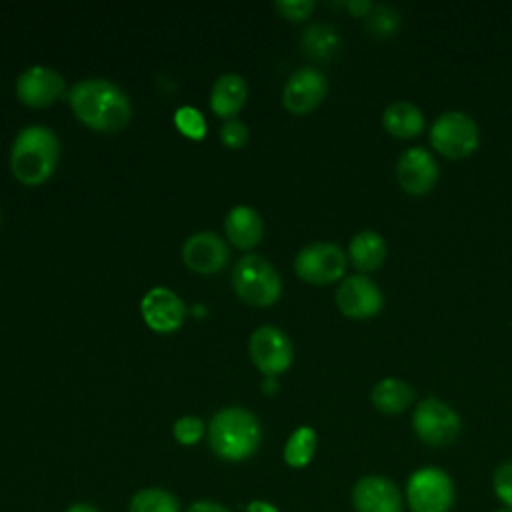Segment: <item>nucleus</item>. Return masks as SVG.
<instances>
[{
    "instance_id": "obj_1",
    "label": "nucleus",
    "mask_w": 512,
    "mask_h": 512,
    "mask_svg": "<svg viewBox=\"0 0 512 512\" xmlns=\"http://www.w3.org/2000/svg\"><path fill=\"white\" fill-rule=\"evenodd\" d=\"M68 102L80 122L96 132H120L132 116L128 94L106 78H84L68 92Z\"/></svg>"
},
{
    "instance_id": "obj_2",
    "label": "nucleus",
    "mask_w": 512,
    "mask_h": 512,
    "mask_svg": "<svg viewBox=\"0 0 512 512\" xmlns=\"http://www.w3.org/2000/svg\"><path fill=\"white\" fill-rule=\"evenodd\" d=\"M210 450L226 462H244L256 454L262 442V426L254 412L242 406L220 408L208 428Z\"/></svg>"
},
{
    "instance_id": "obj_3",
    "label": "nucleus",
    "mask_w": 512,
    "mask_h": 512,
    "mask_svg": "<svg viewBox=\"0 0 512 512\" xmlns=\"http://www.w3.org/2000/svg\"><path fill=\"white\" fill-rule=\"evenodd\" d=\"M60 156L58 136L44 124L24 126L10 148V170L22 184L46 182L56 170Z\"/></svg>"
},
{
    "instance_id": "obj_4",
    "label": "nucleus",
    "mask_w": 512,
    "mask_h": 512,
    "mask_svg": "<svg viewBox=\"0 0 512 512\" xmlns=\"http://www.w3.org/2000/svg\"><path fill=\"white\" fill-rule=\"evenodd\" d=\"M232 286L236 294L252 306H270L282 294V280L276 268L262 256L248 252L232 268Z\"/></svg>"
},
{
    "instance_id": "obj_5",
    "label": "nucleus",
    "mask_w": 512,
    "mask_h": 512,
    "mask_svg": "<svg viewBox=\"0 0 512 512\" xmlns=\"http://www.w3.org/2000/svg\"><path fill=\"white\" fill-rule=\"evenodd\" d=\"M430 144L438 154L450 160L466 158L480 144L478 124L466 112L446 110L432 122Z\"/></svg>"
},
{
    "instance_id": "obj_6",
    "label": "nucleus",
    "mask_w": 512,
    "mask_h": 512,
    "mask_svg": "<svg viewBox=\"0 0 512 512\" xmlns=\"http://www.w3.org/2000/svg\"><path fill=\"white\" fill-rule=\"evenodd\" d=\"M412 428L428 446H446L452 444L460 434L462 420L458 412L442 400L424 398L414 408Z\"/></svg>"
},
{
    "instance_id": "obj_7",
    "label": "nucleus",
    "mask_w": 512,
    "mask_h": 512,
    "mask_svg": "<svg viewBox=\"0 0 512 512\" xmlns=\"http://www.w3.org/2000/svg\"><path fill=\"white\" fill-rule=\"evenodd\" d=\"M348 254L334 242H312L294 258L296 274L310 284H330L344 276Z\"/></svg>"
},
{
    "instance_id": "obj_8",
    "label": "nucleus",
    "mask_w": 512,
    "mask_h": 512,
    "mask_svg": "<svg viewBox=\"0 0 512 512\" xmlns=\"http://www.w3.org/2000/svg\"><path fill=\"white\" fill-rule=\"evenodd\" d=\"M406 496L412 512H448L454 500V486L444 470L428 466L410 476Z\"/></svg>"
},
{
    "instance_id": "obj_9",
    "label": "nucleus",
    "mask_w": 512,
    "mask_h": 512,
    "mask_svg": "<svg viewBox=\"0 0 512 512\" xmlns=\"http://www.w3.org/2000/svg\"><path fill=\"white\" fill-rule=\"evenodd\" d=\"M248 352L264 376H278L286 372L294 358L290 338L276 326L256 328L248 340Z\"/></svg>"
},
{
    "instance_id": "obj_10",
    "label": "nucleus",
    "mask_w": 512,
    "mask_h": 512,
    "mask_svg": "<svg viewBox=\"0 0 512 512\" xmlns=\"http://www.w3.org/2000/svg\"><path fill=\"white\" fill-rule=\"evenodd\" d=\"M336 304L344 316L364 320L382 310L384 296L372 278L366 274H352L340 282L336 290Z\"/></svg>"
},
{
    "instance_id": "obj_11",
    "label": "nucleus",
    "mask_w": 512,
    "mask_h": 512,
    "mask_svg": "<svg viewBox=\"0 0 512 512\" xmlns=\"http://www.w3.org/2000/svg\"><path fill=\"white\" fill-rule=\"evenodd\" d=\"M438 162L422 146H412L398 156L396 162V180L400 188L410 196L428 194L438 182Z\"/></svg>"
},
{
    "instance_id": "obj_12",
    "label": "nucleus",
    "mask_w": 512,
    "mask_h": 512,
    "mask_svg": "<svg viewBox=\"0 0 512 512\" xmlns=\"http://www.w3.org/2000/svg\"><path fill=\"white\" fill-rule=\"evenodd\" d=\"M328 80L312 66H302L290 74L282 90V104L292 114L312 112L326 96Z\"/></svg>"
},
{
    "instance_id": "obj_13",
    "label": "nucleus",
    "mask_w": 512,
    "mask_h": 512,
    "mask_svg": "<svg viewBox=\"0 0 512 512\" xmlns=\"http://www.w3.org/2000/svg\"><path fill=\"white\" fill-rule=\"evenodd\" d=\"M66 90V80L50 66H28L16 78V96L28 106H48L56 102Z\"/></svg>"
},
{
    "instance_id": "obj_14",
    "label": "nucleus",
    "mask_w": 512,
    "mask_h": 512,
    "mask_svg": "<svg viewBox=\"0 0 512 512\" xmlns=\"http://www.w3.org/2000/svg\"><path fill=\"white\" fill-rule=\"evenodd\" d=\"M140 312L148 328L154 332H174L184 322L186 306L174 290L166 286H154L142 296Z\"/></svg>"
},
{
    "instance_id": "obj_15",
    "label": "nucleus",
    "mask_w": 512,
    "mask_h": 512,
    "mask_svg": "<svg viewBox=\"0 0 512 512\" xmlns=\"http://www.w3.org/2000/svg\"><path fill=\"white\" fill-rule=\"evenodd\" d=\"M184 264L200 274H214L228 262V246L216 232H196L182 246Z\"/></svg>"
},
{
    "instance_id": "obj_16",
    "label": "nucleus",
    "mask_w": 512,
    "mask_h": 512,
    "mask_svg": "<svg viewBox=\"0 0 512 512\" xmlns=\"http://www.w3.org/2000/svg\"><path fill=\"white\" fill-rule=\"evenodd\" d=\"M356 512H402L398 486L382 476H364L352 488Z\"/></svg>"
},
{
    "instance_id": "obj_17",
    "label": "nucleus",
    "mask_w": 512,
    "mask_h": 512,
    "mask_svg": "<svg viewBox=\"0 0 512 512\" xmlns=\"http://www.w3.org/2000/svg\"><path fill=\"white\" fill-rule=\"evenodd\" d=\"M224 230L228 240L242 250L256 246L264 234V220L262 216L246 204L232 206L224 220Z\"/></svg>"
},
{
    "instance_id": "obj_18",
    "label": "nucleus",
    "mask_w": 512,
    "mask_h": 512,
    "mask_svg": "<svg viewBox=\"0 0 512 512\" xmlns=\"http://www.w3.org/2000/svg\"><path fill=\"white\" fill-rule=\"evenodd\" d=\"M248 98V86L246 80L236 72H226L216 78L210 90V108L222 116L232 120Z\"/></svg>"
},
{
    "instance_id": "obj_19",
    "label": "nucleus",
    "mask_w": 512,
    "mask_h": 512,
    "mask_svg": "<svg viewBox=\"0 0 512 512\" xmlns=\"http://www.w3.org/2000/svg\"><path fill=\"white\" fill-rule=\"evenodd\" d=\"M382 126L388 134L408 140L424 130L426 120L416 104L408 100H398L386 106V110L382 112Z\"/></svg>"
},
{
    "instance_id": "obj_20",
    "label": "nucleus",
    "mask_w": 512,
    "mask_h": 512,
    "mask_svg": "<svg viewBox=\"0 0 512 512\" xmlns=\"http://www.w3.org/2000/svg\"><path fill=\"white\" fill-rule=\"evenodd\" d=\"M386 240L374 230H360L348 244V258L360 272L378 270L386 260Z\"/></svg>"
},
{
    "instance_id": "obj_21",
    "label": "nucleus",
    "mask_w": 512,
    "mask_h": 512,
    "mask_svg": "<svg viewBox=\"0 0 512 512\" xmlns=\"http://www.w3.org/2000/svg\"><path fill=\"white\" fill-rule=\"evenodd\" d=\"M370 398L380 412L398 414V412H404L416 400V392L408 382L390 376L376 382Z\"/></svg>"
},
{
    "instance_id": "obj_22",
    "label": "nucleus",
    "mask_w": 512,
    "mask_h": 512,
    "mask_svg": "<svg viewBox=\"0 0 512 512\" xmlns=\"http://www.w3.org/2000/svg\"><path fill=\"white\" fill-rule=\"evenodd\" d=\"M302 52L314 60H328L340 48V34L334 26L318 22L304 30L300 40Z\"/></svg>"
},
{
    "instance_id": "obj_23",
    "label": "nucleus",
    "mask_w": 512,
    "mask_h": 512,
    "mask_svg": "<svg viewBox=\"0 0 512 512\" xmlns=\"http://www.w3.org/2000/svg\"><path fill=\"white\" fill-rule=\"evenodd\" d=\"M318 436L312 426H298L286 440L282 458L290 468H304L316 454Z\"/></svg>"
},
{
    "instance_id": "obj_24",
    "label": "nucleus",
    "mask_w": 512,
    "mask_h": 512,
    "mask_svg": "<svg viewBox=\"0 0 512 512\" xmlns=\"http://www.w3.org/2000/svg\"><path fill=\"white\" fill-rule=\"evenodd\" d=\"M128 512H182V506L170 490L162 486H148L130 496Z\"/></svg>"
},
{
    "instance_id": "obj_25",
    "label": "nucleus",
    "mask_w": 512,
    "mask_h": 512,
    "mask_svg": "<svg viewBox=\"0 0 512 512\" xmlns=\"http://www.w3.org/2000/svg\"><path fill=\"white\" fill-rule=\"evenodd\" d=\"M364 26L370 36L392 38L400 28V14L388 4H374L364 16Z\"/></svg>"
},
{
    "instance_id": "obj_26",
    "label": "nucleus",
    "mask_w": 512,
    "mask_h": 512,
    "mask_svg": "<svg viewBox=\"0 0 512 512\" xmlns=\"http://www.w3.org/2000/svg\"><path fill=\"white\" fill-rule=\"evenodd\" d=\"M174 124L184 136L192 140H202L206 136V120L194 106H180L174 112Z\"/></svg>"
},
{
    "instance_id": "obj_27",
    "label": "nucleus",
    "mask_w": 512,
    "mask_h": 512,
    "mask_svg": "<svg viewBox=\"0 0 512 512\" xmlns=\"http://www.w3.org/2000/svg\"><path fill=\"white\" fill-rule=\"evenodd\" d=\"M206 434V426L202 422V418L186 414L180 416L174 426H172V436L178 444L182 446H194L200 442V438Z\"/></svg>"
},
{
    "instance_id": "obj_28",
    "label": "nucleus",
    "mask_w": 512,
    "mask_h": 512,
    "mask_svg": "<svg viewBox=\"0 0 512 512\" xmlns=\"http://www.w3.org/2000/svg\"><path fill=\"white\" fill-rule=\"evenodd\" d=\"M220 140L228 146V148H242L248 142V128L242 120H226L220 128Z\"/></svg>"
},
{
    "instance_id": "obj_29",
    "label": "nucleus",
    "mask_w": 512,
    "mask_h": 512,
    "mask_svg": "<svg viewBox=\"0 0 512 512\" xmlns=\"http://www.w3.org/2000/svg\"><path fill=\"white\" fill-rule=\"evenodd\" d=\"M276 10L288 20H306L314 10V0H276Z\"/></svg>"
},
{
    "instance_id": "obj_30",
    "label": "nucleus",
    "mask_w": 512,
    "mask_h": 512,
    "mask_svg": "<svg viewBox=\"0 0 512 512\" xmlns=\"http://www.w3.org/2000/svg\"><path fill=\"white\" fill-rule=\"evenodd\" d=\"M494 492L508 508H512V460L500 464L494 472Z\"/></svg>"
},
{
    "instance_id": "obj_31",
    "label": "nucleus",
    "mask_w": 512,
    "mask_h": 512,
    "mask_svg": "<svg viewBox=\"0 0 512 512\" xmlns=\"http://www.w3.org/2000/svg\"><path fill=\"white\" fill-rule=\"evenodd\" d=\"M184 512H230V510L218 500L202 498V500H194Z\"/></svg>"
},
{
    "instance_id": "obj_32",
    "label": "nucleus",
    "mask_w": 512,
    "mask_h": 512,
    "mask_svg": "<svg viewBox=\"0 0 512 512\" xmlns=\"http://www.w3.org/2000/svg\"><path fill=\"white\" fill-rule=\"evenodd\" d=\"M246 512H280V508L264 498H254L246 504Z\"/></svg>"
},
{
    "instance_id": "obj_33",
    "label": "nucleus",
    "mask_w": 512,
    "mask_h": 512,
    "mask_svg": "<svg viewBox=\"0 0 512 512\" xmlns=\"http://www.w3.org/2000/svg\"><path fill=\"white\" fill-rule=\"evenodd\" d=\"M344 6L354 14V16H366L370 10H372V2H368V0H348V2H344Z\"/></svg>"
},
{
    "instance_id": "obj_34",
    "label": "nucleus",
    "mask_w": 512,
    "mask_h": 512,
    "mask_svg": "<svg viewBox=\"0 0 512 512\" xmlns=\"http://www.w3.org/2000/svg\"><path fill=\"white\" fill-rule=\"evenodd\" d=\"M64 512H102V510L96 504H92V502L80 500V502H72Z\"/></svg>"
},
{
    "instance_id": "obj_35",
    "label": "nucleus",
    "mask_w": 512,
    "mask_h": 512,
    "mask_svg": "<svg viewBox=\"0 0 512 512\" xmlns=\"http://www.w3.org/2000/svg\"><path fill=\"white\" fill-rule=\"evenodd\" d=\"M278 390V384H276V376H266L262 380V392L266 394H274Z\"/></svg>"
},
{
    "instance_id": "obj_36",
    "label": "nucleus",
    "mask_w": 512,
    "mask_h": 512,
    "mask_svg": "<svg viewBox=\"0 0 512 512\" xmlns=\"http://www.w3.org/2000/svg\"><path fill=\"white\" fill-rule=\"evenodd\" d=\"M498 512H512V508H508V506H506V508H500Z\"/></svg>"
}]
</instances>
